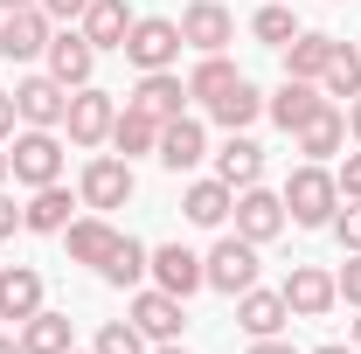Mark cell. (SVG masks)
I'll list each match as a JSON object with an SVG mask.
<instances>
[{"instance_id": "cell-1", "label": "cell", "mask_w": 361, "mask_h": 354, "mask_svg": "<svg viewBox=\"0 0 361 354\" xmlns=\"http://www.w3.org/2000/svg\"><path fill=\"white\" fill-rule=\"evenodd\" d=\"M334 209H341V181L326 174V160L292 167V181H285V216L299 222V229H326Z\"/></svg>"}, {"instance_id": "cell-2", "label": "cell", "mask_w": 361, "mask_h": 354, "mask_svg": "<svg viewBox=\"0 0 361 354\" xmlns=\"http://www.w3.org/2000/svg\"><path fill=\"white\" fill-rule=\"evenodd\" d=\"M7 167L21 188H49V181H63V133H49V126H21L14 146H7Z\"/></svg>"}, {"instance_id": "cell-3", "label": "cell", "mask_w": 361, "mask_h": 354, "mask_svg": "<svg viewBox=\"0 0 361 354\" xmlns=\"http://www.w3.org/2000/svg\"><path fill=\"white\" fill-rule=\"evenodd\" d=\"M180 21H167V14H139L133 21V35H126V63H133L139 77L146 70H174L180 63Z\"/></svg>"}, {"instance_id": "cell-4", "label": "cell", "mask_w": 361, "mask_h": 354, "mask_svg": "<svg viewBox=\"0 0 361 354\" xmlns=\"http://www.w3.org/2000/svg\"><path fill=\"white\" fill-rule=\"evenodd\" d=\"M133 160H118V153H90L84 160V174H77V195H84V209H126L133 202Z\"/></svg>"}, {"instance_id": "cell-5", "label": "cell", "mask_w": 361, "mask_h": 354, "mask_svg": "<svg viewBox=\"0 0 361 354\" xmlns=\"http://www.w3.org/2000/svg\"><path fill=\"white\" fill-rule=\"evenodd\" d=\"M111 118H118V104H111V90H70V111H63V133H70V146H84V153H97V146H111Z\"/></svg>"}, {"instance_id": "cell-6", "label": "cell", "mask_w": 361, "mask_h": 354, "mask_svg": "<svg viewBox=\"0 0 361 354\" xmlns=\"http://www.w3.org/2000/svg\"><path fill=\"white\" fill-rule=\"evenodd\" d=\"M202 278H209L216 292H229V299H236V292H250V285H257V243H243L236 229L216 236V250L202 257Z\"/></svg>"}, {"instance_id": "cell-7", "label": "cell", "mask_w": 361, "mask_h": 354, "mask_svg": "<svg viewBox=\"0 0 361 354\" xmlns=\"http://www.w3.org/2000/svg\"><path fill=\"white\" fill-rule=\"evenodd\" d=\"M229 222H236V236H243V243H257V250H264V243H271V236H278L292 216H285V195H271L264 181H257V188H236Z\"/></svg>"}, {"instance_id": "cell-8", "label": "cell", "mask_w": 361, "mask_h": 354, "mask_svg": "<svg viewBox=\"0 0 361 354\" xmlns=\"http://www.w3.org/2000/svg\"><path fill=\"white\" fill-rule=\"evenodd\" d=\"M126 319H133L139 334L160 348V341H180V326H188V299L160 292V285H139V292H133V312H126Z\"/></svg>"}, {"instance_id": "cell-9", "label": "cell", "mask_w": 361, "mask_h": 354, "mask_svg": "<svg viewBox=\"0 0 361 354\" xmlns=\"http://www.w3.org/2000/svg\"><path fill=\"white\" fill-rule=\"evenodd\" d=\"M42 70H49L63 90H84V84H90V70H97V49H90V35H84V28H56V35H49V49H42Z\"/></svg>"}, {"instance_id": "cell-10", "label": "cell", "mask_w": 361, "mask_h": 354, "mask_svg": "<svg viewBox=\"0 0 361 354\" xmlns=\"http://www.w3.org/2000/svg\"><path fill=\"white\" fill-rule=\"evenodd\" d=\"M180 42L202 49V56H223L236 42V14H229L223 0H188L180 7Z\"/></svg>"}, {"instance_id": "cell-11", "label": "cell", "mask_w": 361, "mask_h": 354, "mask_svg": "<svg viewBox=\"0 0 361 354\" xmlns=\"http://www.w3.org/2000/svg\"><path fill=\"white\" fill-rule=\"evenodd\" d=\"M278 292H285L292 319H326V312L341 306V285H334V271H319V264H292V278H285Z\"/></svg>"}, {"instance_id": "cell-12", "label": "cell", "mask_w": 361, "mask_h": 354, "mask_svg": "<svg viewBox=\"0 0 361 354\" xmlns=\"http://www.w3.org/2000/svg\"><path fill=\"white\" fill-rule=\"evenodd\" d=\"M84 209V195H70L63 181H49V188H28V202H21V229H35V236H63L70 222Z\"/></svg>"}, {"instance_id": "cell-13", "label": "cell", "mask_w": 361, "mask_h": 354, "mask_svg": "<svg viewBox=\"0 0 361 354\" xmlns=\"http://www.w3.org/2000/svg\"><path fill=\"white\" fill-rule=\"evenodd\" d=\"M56 35V21H49L42 7H14V14H0V56L7 63H35Z\"/></svg>"}, {"instance_id": "cell-14", "label": "cell", "mask_w": 361, "mask_h": 354, "mask_svg": "<svg viewBox=\"0 0 361 354\" xmlns=\"http://www.w3.org/2000/svg\"><path fill=\"white\" fill-rule=\"evenodd\" d=\"M14 111H21V126H49V133H63V111H70V90L56 84V77H21L14 84Z\"/></svg>"}, {"instance_id": "cell-15", "label": "cell", "mask_w": 361, "mask_h": 354, "mask_svg": "<svg viewBox=\"0 0 361 354\" xmlns=\"http://www.w3.org/2000/svg\"><path fill=\"white\" fill-rule=\"evenodd\" d=\"M153 160H160L167 174H195V167L209 160V133H202V118H188V111L167 118V126H160V153H153Z\"/></svg>"}, {"instance_id": "cell-16", "label": "cell", "mask_w": 361, "mask_h": 354, "mask_svg": "<svg viewBox=\"0 0 361 354\" xmlns=\"http://www.w3.org/2000/svg\"><path fill=\"white\" fill-rule=\"evenodd\" d=\"M146 278L160 285V292H174V299H195L209 278H202V257L188 250V243H160L153 257H146Z\"/></svg>"}, {"instance_id": "cell-17", "label": "cell", "mask_w": 361, "mask_h": 354, "mask_svg": "<svg viewBox=\"0 0 361 354\" xmlns=\"http://www.w3.org/2000/svg\"><path fill=\"white\" fill-rule=\"evenodd\" d=\"M326 104H334V97H326L319 84H306V77H285V84H278V97H264V118L278 126V133H299V126H306L313 111H326Z\"/></svg>"}, {"instance_id": "cell-18", "label": "cell", "mask_w": 361, "mask_h": 354, "mask_svg": "<svg viewBox=\"0 0 361 354\" xmlns=\"http://www.w3.org/2000/svg\"><path fill=\"white\" fill-rule=\"evenodd\" d=\"M49 292H42V271L35 264H0V319H28V312H42Z\"/></svg>"}, {"instance_id": "cell-19", "label": "cell", "mask_w": 361, "mask_h": 354, "mask_svg": "<svg viewBox=\"0 0 361 354\" xmlns=\"http://www.w3.org/2000/svg\"><path fill=\"white\" fill-rule=\"evenodd\" d=\"M133 111H146V118H180L188 111V84H180L174 70H146L133 84V97H126Z\"/></svg>"}, {"instance_id": "cell-20", "label": "cell", "mask_w": 361, "mask_h": 354, "mask_svg": "<svg viewBox=\"0 0 361 354\" xmlns=\"http://www.w3.org/2000/svg\"><path fill=\"white\" fill-rule=\"evenodd\" d=\"M229 209H236V188L229 181H188V195H180V216L195 222V229H223L229 222Z\"/></svg>"}, {"instance_id": "cell-21", "label": "cell", "mask_w": 361, "mask_h": 354, "mask_svg": "<svg viewBox=\"0 0 361 354\" xmlns=\"http://www.w3.org/2000/svg\"><path fill=\"white\" fill-rule=\"evenodd\" d=\"M285 319H292V306H285V292H264V285L236 292V326H243L250 341H264V334H285Z\"/></svg>"}, {"instance_id": "cell-22", "label": "cell", "mask_w": 361, "mask_h": 354, "mask_svg": "<svg viewBox=\"0 0 361 354\" xmlns=\"http://www.w3.org/2000/svg\"><path fill=\"white\" fill-rule=\"evenodd\" d=\"M216 181H229V188H257L264 181V146L250 133H229L223 146H216Z\"/></svg>"}, {"instance_id": "cell-23", "label": "cell", "mask_w": 361, "mask_h": 354, "mask_svg": "<svg viewBox=\"0 0 361 354\" xmlns=\"http://www.w3.org/2000/svg\"><path fill=\"white\" fill-rule=\"evenodd\" d=\"M133 21H139V14L126 7V0H90L77 28H84V35H90V49L104 56V49H126V35H133Z\"/></svg>"}, {"instance_id": "cell-24", "label": "cell", "mask_w": 361, "mask_h": 354, "mask_svg": "<svg viewBox=\"0 0 361 354\" xmlns=\"http://www.w3.org/2000/svg\"><path fill=\"white\" fill-rule=\"evenodd\" d=\"M111 243H118V229L97 216V209H90V216H77L70 229H63V250H70V264H90V271L111 257Z\"/></svg>"}, {"instance_id": "cell-25", "label": "cell", "mask_w": 361, "mask_h": 354, "mask_svg": "<svg viewBox=\"0 0 361 354\" xmlns=\"http://www.w3.org/2000/svg\"><path fill=\"white\" fill-rule=\"evenodd\" d=\"M292 146L306 153V160H334L341 146H348V111L341 104H326V111H313L299 133H292Z\"/></svg>"}, {"instance_id": "cell-26", "label": "cell", "mask_w": 361, "mask_h": 354, "mask_svg": "<svg viewBox=\"0 0 361 354\" xmlns=\"http://www.w3.org/2000/svg\"><path fill=\"white\" fill-rule=\"evenodd\" d=\"M209 118H216V126H223V133H250V126H257V118H264V90L250 84V77H236V84H229L223 97H216V104H209Z\"/></svg>"}, {"instance_id": "cell-27", "label": "cell", "mask_w": 361, "mask_h": 354, "mask_svg": "<svg viewBox=\"0 0 361 354\" xmlns=\"http://www.w3.org/2000/svg\"><path fill=\"white\" fill-rule=\"evenodd\" d=\"M14 334H21V348H28V354H70V348H77V334H70V312H56V306L28 312Z\"/></svg>"}, {"instance_id": "cell-28", "label": "cell", "mask_w": 361, "mask_h": 354, "mask_svg": "<svg viewBox=\"0 0 361 354\" xmlns=\"http://www.w3.org/2000/svg\"><path fill=\"white\" fill-rule=\"evenodd\" d=\"M160 126H167V118H146V111H133V104H126V111L111 118V153H118V160L160 153Z\"/></svg>"}, {"instance_id": "cell-29", "label": "cell", "mask_w": 361, "mask_h": 354, "mask_svg": "<svg viewBox=\"0 0 361 354\" xmlns=\"http://www.w3.org/2000/svg\"><path fill=\"white\" fill-rule=\"evenodd\" d=\"M326 63H334V35H319V28H299V35L285 42V77L319 84V77H326Z\"/></svg>"}, {"instance_id": "cell-30", "label": "cell", "mask_w": 361, "mask_h": 354, "mask_svg": "<svg viewBox=\"0 0 361 354\" xmlns=\"http://www.w3.org/2000/svg\"><path fill=\"white\" fill-rule=\"evenodd\" d=\"M146 257H153V250H146L139 236L118 229V243H111V257L97 264V278H104V285H118V292H139V285H146Z\"/></svg>"}, {"instance_id": "cell-31", "label": "cell", "mask_w": 361, "mask_h": 354, "mask_svg": "<svg viewBox=\"0 0 361 354\" xmlns=\"http://www.w3.org/2000/svg\"><path fill=\"white\" fill-rule=\"evenodd\" d=\"M236 77H243V70H236L229 56H202V63H195V77H188V97H195V104L209 111V104H216V97H223Z\"/></svg>"}, {"instance_id": "cell-32", "label": "cell", "mask_w": 361, "mask_h": 354, "mask_svg": "<svg viewBox=\"0 0 361 354\" xmlns=\"http://www.w3.org/2000/svg\"><path fill=\"white\" fill-rule=\"evenodd\" d=\"M319 90H326V97H348V104H355V97H361V49L334 42V63H326Z\"/></svg>"}, {"instance_id": "cell-33", "label": "cell", "mask_w": 361, "mask_h": 354, "mask_svg": "<svg viewBox=\"0 0 361 354\" xmlns=\"http://www.w3.org/2000/svg\"><path fill=\"white\" fill-rule=\"evenodd\" d=\"M250 35H257V42H271V49H285L292 35H299V14H292V0H264V7L250 14Z\"/></svg>"}, {"instance_id": "cell-34", "label": "cell", "mask_w": 361, "mask_h": 354, "mask_svg": "<svg viewBox=\"0 0 361 354\" xmlns=\"http://www.w3.org/2000/svg\"><path fill=\"white\" fill-rule=\"evenodd\" d=\"M90 354H146V334H139L133 319H104L97 326V348Z\"/></svg>"}, {"instance_id": "cell-35", "label": "cell", "mask_w": 361, "mask_h": 354, "mask_svg": "<svg viewBox=\"0 0 361 354\" xmlns=\"http://www.w3.org/2000/svg\"><path fill=\"white\" fill-rule=\"evenodd\" d=\"M326 229L341 236V250H361V195H341V209H334Z\"/></svg>"}, {"instance_id": "cell-36", "label": "cell", "mask_w": 361, "mask_h": 354, "mask_svg": "<svg viewBox=\"0 0 361 354\" xmlns=\"http://www.w3.org/2000/svg\"><path fill=\"white\" fill-rule=\"evenodd\" d=\"M334 285H341V299H348V306H361V250H348V264L334 271Z\"/></svg>"}, {"instance_id": "cell-37", "label": "cell", "mask_w": 361, "mask_h": 354, "mask_svg": "<svg viewBox=\"0 0 361 354\" xmlns=\"http://www.w3.org/2000/svg\"><path fill=\"white\" fill-rule=\"evenodd\" d=\"M35 7H42L56 28H70V21H84V7H90V0H35Z\"/></svg>"}, {"instance_id": "cell-38", "label": "cell", "mask_w": 361, "mask_h": 354, "mask_svg": "<svg viewBox=\"0 0 361 354\" xmlns=\"http://www.w3.org/2000/svg\"><path fill=\"white\" fill-rule=\"evenodd\" d=\"M334 181H341V195H361V146L341 160V174H334Z\"/></svg>"}, {"instance_id": "cell-39", "label": "cell", "mask_w": 361, "mask_h": 354, "mask_svg": "<svg viewBox=\"0 0 361 354\" xmlns=\"http://www.w3.org/2000/svg\"><path fill=\"white\" fill-rule=\"evenodd\" d=\"M14 229H21V202L0 188V236H14Z\"/></svg>"}, {"instance_id": "cell-40", "label": "cell", "mask_w": 361, "mask_h": 354, "mask_svg": "<svg viewBox=\"0 0 361 354\" xmlns=\"http://www.w3.org/2000/svg\"><path fill=\"white\" fill-rule=\"evenodd\" d=\"M14 126H21V111H14V90H0V139H14Z\"/></svg>"}, {"instance_id": "cell-41", "label": "cell", "mask_w": 361, "mask_h": 354, "mask_svg": "<svg viewBox=\"0 0 361 354\" xmlns=\"http://www.w3.org/2000/svg\"><path fill=\"white\" fill-rule=\"evenodd\" d=\"M243 354H299V348H292V341H278V334H264V341H250Z\"/></svg>"}, {"instance_id": "cell-42", "label": "cell", "mask_w": 361, "mask_h": 354, "mask_svg": "<svg viewBox=\"0 0 361 354\" xmlns=\"http://www.w3.org/2000/svg\"><path fill=\"white\" fill-rule=\"evenodd\" d=\"M348 133H355V146H361V97L348 104Z\"/></svg>"}, {"instance_id": "cell-43", "label": "cell", "mask_w": 361, "mask_h": 354, "mask_svg": "<svg viewBox=\"0 0 361 354\" xmlns=\"http://www.w3.org/2000/svg\"><path fill=\"white\" fill-rule=\"evenodd\" d=\"M0 354H28V348H21V334H0Z\"/></svg>"}, {"instance_id": "cell-44", "label": "cell", "mask_w": 361, "mask_h": 354, "mask_svg": "<svg viewBox=\"0 0 361 354\" xmlns=\"http://www.w3.org/2000/svg\"><path fill=\"white\" fill-rule=\"evenodd\" d=\"M306 354H355V348H341V341H326V348H306Z\"/></svg>"}, {"instance_id": "cell-45", "label": "cell", "mask_w": 361, "mask_h": 354, "mask_svg": "<svg viewBox=\"0 0 361 354\" xmlns=\"http://www.w3.org/2000/svg\"><path fill=\"white\" fill-rule=\"evenodd\" d=\"M153 354H188V348H180V341H160V348H153Z\"/></svg>"}, {"instance_id": "cell-46", "label": "cell", "mask_w": 361, "mask_h": 354, "mask_svg": "<svg viewBox=\"0 0 361 354\" xmlns=\"http://www.w3.org/2000/svg\"><path fill=\"white\" fill-rule=\"evenodd\" d=\"M14 7H35V0H0V14H14Z\"/></svg>"}, {"instance_id": "cell-47", "label": "cell", "mask_w": 361, "mask_h": 354, "mask_svg": "<svg viewBox=\"0 0 361 354\" xmlns=\"http://www.w3.org/2000/svg\"><path fill=\"white\" fill-rule=\"evenodd\" d=\"M7 174H14V167H7V146H0V188H7Z\"/></svg>"}, {"instance_id": "cell-48", "label": "cell", "mask_w": 361, "mask_h": 354, "mask_svg": "<svg viewBox=\"0 0 361 354\" xmlns=\"http://www.w3.org/2000/svg\"><path fill=\"white\" fill-rule=\"evenodd\" d=\"M355 354H361V319H355Z\"/></svg>"}, {"instance_id": "cell-49", "label": "cell", "mask_w": 361, "mask_h": 354, "mask_svg": "<svg viewBox=\"0 0 361 354\" xmlns=\"http://www.w3.org/2000/svg\"><path fill=\"white\" fill-rule=\"evenodd\" d=\"M70 354H77V348H70Z\"/></svg>"}]
</instances>
